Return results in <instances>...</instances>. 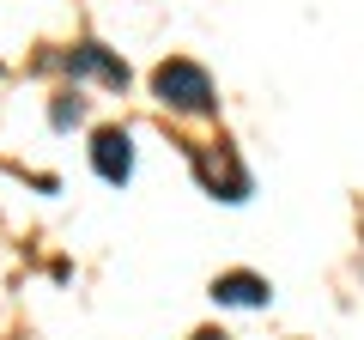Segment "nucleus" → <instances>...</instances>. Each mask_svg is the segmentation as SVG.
I'll use <instances>...</instances> for the list:
<instances>
[{
  "instance_id": "1",
  "label": "nucleus",
  "mask_w": 364,
  "mask_h": 340,
  "mask_svg": "<svg viewBox=\"0 0 364 340\" xmlns=\"http://www.w3.org/2000/svg\"><path fill=\"white\" fill-rule=\"evenodd\" d=\"M152 92H158L164 110H188V116L213 110V79H207V67H195V61H164L152 73Z\"/></svg>"
},
{
  "instance_id": "2",
  "label": "nucleus",
  "mask_w": 364,
  "mask_h": 340,
  "mask_svg": "<svg viewBox=\"0 0 364 340\" xmlns=\"http://www.w3.org/2000/svg\"><path fill=\"white\" fill-rule=\"evenodd\" d=\"M91 164H97L104 183H128L134 176V140L122 128H104L97 140H91Z\"/></svg>"
},
{
  "instance_id": "3",
  "label": "nucleus",
  "mask_w": 364,
  "mask_h": 340,
  "mask_svg": "<svg viewBox=\"0 0 364 340\" xmlns=\"http://www.w3.org/2000/svg\"><path fill=\"white\" fill-rule=\"evenodd\" d=\"M67 67H73V73H97V79H109V85H128V67H122L116 55H104L97 43H79V49L67 55Z\"/></svg>"
},
{
  "instance_id": "4",
  "label": "nucleus",
  "mask_w": 364,
  "mask_h": 340,
  "mask_svg": "<svg viewBox=\"0 0 364 340\" xmlns=\"http://www.w3.org/2000/svg\"><path fill=\"white\" fill-rule=\"evenodd\" d=\"M213 298L219 304H267V280L261 274H225V280H213Z\"/></svg>"
},
{
  "instance_id": "5",
  "label": "nucleus",
  "mask_w": 364,
  "mask_h": 340,
  "mask_svg": "<svg viewBox=\"0 0 364 340\" xmlns=\"http://www.w3.org/2000/svg\"><path fill=\"white\" fill-rule=\"evenodd\" d=\"M195 340H225V334H195Z\"/></svg>"
}]
</instances>
